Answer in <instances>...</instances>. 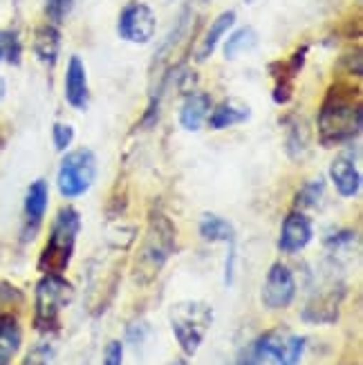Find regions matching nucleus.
I'll list each match as a JSON object with an SVG mask.
<instances>
[{
	"instance_id": "ddd939ff",
	"label": "nucleus",
	"mask_w": 363,
	"mask_h": 365,
	"mask_svg": "<svg viewBox=\"0 0 363 365\" xmlns=\"http://www.w3.org/2000/svg\"><path fill=\"white\" fill-rule=\"evenodd\" d=\"M66 101L74 110H86L90 101V88H88V72L83 61L72 56L66 70Z\"/></svg>"
},
{
	"instance_id": "a211bd4d",
	"label": "nucleus",
	"mask_w": 363,
	"mask_h": 365,
	"mask_svg": "<svg viewBox=\"0 0 363 365\" xmlns=\"http://www.w3.org/2000/svg\"><path fill=\"white\" fill-rule=\"evenodd\" d=\"M233 23H235V14H233V11H223V14H220L218 19L209 25L207 34H204V38H202V43H200V47H198V54H195L198 63H204L207 58L213 56L215 47L220 45V41H223V38L227 36V31L233 27Z\"/></svg>"
},
{
	"instance_id": "9b49d317",
	"label": "nucleus",
	"mask_w": 363,
	"mask_h": 365,
	"mask_svg": "<svg viewBox=\"0 0 363 365\" xmlns=\"http://www.w3.org/2000/svg\"><path fill=\"white\" fill-rule=\"evenodd\" d=\"M47 204H50V186L45 180L31 182L25 195V240H31L36 235V231L43 225V217L47 211Z\"/></svg>"
},
{
	"instance_id": "20e7f679",
	"label": "nucleus",
	"mask_w": 363,
	"mask_h": 365,
	"mask_svg": "<svg viewBox=\"0 0 363 365\" xmlns=\"http://www.w3.org/2000/svg\"><path fill=\"white\" fill-rule=\"evenodd\" d=\"M213 323V307L202 300H182L170 307V329L180 350L186 356H195L200 345Z\"/></svg>"
},
{
	"instance_id": "7ed1b4c3",
	"label": "nucleus",
	"mask_w": 363,
	"mask_h": 365,
	"mask_svg": "<svg viewBox=\"0 0 363 365\" xmlns=\"http://www.w3.org/2000/svg\"><path fill=\"white\" fill-rule=\"evenodd\" d=\"M78 231H81V215L74 206H66L61 209L52 222L50 237L39 258V269L43 274H63L68 269L72 256H74V245Z\"/></svg>"
},
{
	"instance_id": "4be33fe9",
	"label": "nucleus",
	"mask_w": 363,
	"mask_h": 365,
	"mask_svg": "<svg viewBox=\"0 0 363 365\" xmlns=\"http://www.w3.org/2000/svg\"><path fill=\"white\" fill-rule=\"evenodd\" d=\"M323 193H325V184L321 178L312 180L307 184H303L301 188H298L296 193V200H294V211H310V209H317V206L321 204L323 200Z\"/></svg>"
},
{
	"instance_id": "6ab92c4d",
	"label": "nucleus",
	"mask_w": 363,
	"mask_h": 365,
	"mask_svg": "<svg viewBox=\"0 0 363 365\" xmlns=\"http://www.w3.org/2000/svg\"><path fill=\"white\" fill-rule=\"evenodd\" d=\"M31 45H34V54L39 56V61L52 68L61 52V31L56 29V25H43L34 31V43Z\"/></svg>"
},
{
	"instance_id": "6e6552de",
	"label": "nucleus",
	"mask_w": 363,
	"mask_h": 365,
	"mask_svg": "<svg viewBox=\"0 0 363 365\" xmlns=\"http://www.w3.org/2000/svg\"><path fill=\"white\" fill-rule=\"evenodd\" d=\"M155 29H157V16L150 5L141 3V0H133V3H128L121 9L117 21V34L123 41H128L133 45H146L153 41Z\"/></svg>"
},
{
	"instance_id": "f8f14e48",
	"label": "nucleus",
	"mask_w": 363,
	"mask_h": 365,
	"mask_svg": "<svg viewBox=\"0 0 363 365\" xmlns=\"http://www.w3.org/2000/svg\"><path fill=\"white\" fill-rule=\"evenodd\" d=\"M343 294H345V289H334V287H329L323 294H317L305 305L303 321L305 323H317V325L334 323L339 319V312H341Z\"/></svg>"
},
{
	"instance_id": "1a4fd4ad",
	"label": "nucleus",
	"mask_w": 363,
	"mask_h": 365,
	"mask_svg": "<svg viewBox=\"0 0 363 365\" xmlns=\"http://www.w3.org/2000/svg\"><path fill=\"white\" fill-rule=\"evenodd\" d=\"M296 298V278L285 262H274L267 272L260 300L267 309H287Z\"/></svg>"
},
{
	"instance_id": "f3484780",
	"label": "nucleus",
	"mask_w": 363,
	"mask_h": 365,
	"mask_svg": "<svg viewBox=\"0 0 363 365\" xmlns=\"http://www.w3.org/2000/svg\"><path fill=\"white\" fill-rule=\"evenodd\" d=\"M23 343V329L11 314H0V365H11Z\"/></svg>"
},
{
	"instance_id": "5701e85b",
	"label": "nucleus",
	"mask_w": 363,
	"mask_h": 365,
	"mask_svg": "<svg viewBox=\"0 0 363 365\" xmlns=\"http://www.w3.org/2000/svg\"><path fill=\"white\" fill-rule=\"evenodd\" d=\"M21 54H23V47H21L19 34H16V31L0 29V63L7 61L11 66H19Z\"/></svg>"
},
{
	"instance_id": "9d476101",
	"label": "nucleus",
	"mask_w": 363,
	"mask_h": 365,
	"mask_svg": "<svg viewBox=\"0 0 363 365\" xmlns=\"http://www.w3.org/2000/svg\"><path fill=\"white\" fill-rule=\"evenodd\" d=\"M314 237L312 220L303 211H292L282 220L280 235H278V249L282 253H298L303 251Z\"/></svg>"
},
{
	"instance_id": "39448f33",
	"label": "nucleus",
	"mask_w": 363,
	"mask_h": 365,
	"mask_svg": "<svg viewBox=\"0 0 363 365\" xmlns=\"http://www.w3.org/2000/svg\"><path fill=\"white\" fill-rule=\"evenodd\" d=\"M74 298L72 282L63 278V274H45L34 294V327L43 334H52L58 329L61 312Z\"/></svg>"
},
{
	"instance_id": "aec40b11",
	"label": "nucleus",
	"mask_w": 363,
	"mask_h": 365,
	"mask_svg": "<svg viewBox=\"0 0 363 365\" xmlns=\"http://www.w3.org/2000/svg\"><path fill=\"white\" fill-rule=\"evenodd\" d=\"M198 231H200V237L207 242H227V245H233V237H235V231L231 227V222L220 217L215 213H204L200 217V225H198Z\"/></svg>"
},
{
	"instance_id": "b1692460",
	"label": "nucleus",
	"mask_w": 363,
	"mask_h": 365,
	"mask_svg": "<svg viewBox=\"0 0 363 365\" xmlns=\"http://www.w3.org/2000/svg\"><path fill=\"white\" fill-rule=\"evenodd\" d=\"M52 137H54V148L58 153H66L70 148V144L74 141V128L70 123H54Z\"/></svg>"
},
{
	"instance_id": "cd10ccee",
	"label": "nucleus",
	"mask_w": 363,
	"mask_h": 365,
	"mask_svg": "<svg viewBox=\"0 0 363 365\" xmlns=\"http://www.w3.org/2000/svg\"><path fill=\"white\" fill-rule=\"evenodd\" d=\"M175 365H188V363H186V361H178Z\"/></svg>"
},
{
	"instance_id": "412c9836",
	"label": "nucleus",
	"mask_w": 363,
	"mask_h": 365,
	"mask_svg": "<svg viewBox=\"0 0 363 365\" xmlns=\"http://www.w3.org/2000/svg\"><path fill=\"white\" fill-rule=\"evenodd\" d=\"M258 45V31L254 27H240V29H235L233 34L227 38L225 43V58L227 61H235L238 56L251 52L254 47Z\"/></svg>"
},
{
	"instance_id": "bb28decb",
	"label": "nucleus",
	"mask_w": 363,
	"mask_h": 365,
	"mask_svg": "<svg viewBox=\"0 0 363 365\" xmlns=\"http://www.w3.org/2000/svg\"><path fill=\"white\" fill-rule=\"evenodd\" d=\"M354 240V231H339V233H334V235H329L327 240H325V245L329 247V249H341V247H348L350 242Z\"/></svg>"
},
{
	"instance_id": "393cba45",
	"label": "nucleus",
	"mask_w": 363,
	"mask_h": 365,
	"mask_svg": "<svg viewBox=\"0 0 363 365\" xmlns=\"http://www.w3.org/2000/svg\"><path fill=\"white\" fill-rule=\"evenodd\" d=\"M74 0H47L45 3V14L50 16L52 23H61L68 19V14L72 11Z\"/></svg>"
},
{
	"instance_id": "a878e982",
	"label": "nucleus",
	"mask_w": 363,
	"mask_h": 365,
	"mask_svg": "<svg viewBox=\"0 0 363 365\" xmlns=\"http://www.w3.org/2000/svg\"><path fill=\"white\" fill-rule=\"evenodd\" d=\"M103 365H123V343L119 339H113V341L106 343Z\"/></svg>"
},
{
	"instance_id": "0eeeda50",
	"label": "nucleus",
	"mask_w": 363,
	"mask_h": 365,
	"mask_svg": "<svg viewBox=\"0 0 363 365\" xmlns=\"http://www.w3.org/2000/svg\"><path fill=\"white\" fill-rule=\"evenodd\" d=\"M97 180V157H94L92 150L81 148L68 153L58 164V190L63 197L74 200L86 195L90 186Z\"/></svg>"
},
{
	"instance_id": "dca6fc26",
	"label": "nucleus",
	"mask_w": 363,
	"mask_h": 365,
	"mask_svg": "<svg viewBox=\"0 0 363 365\" xmlns=\"http://www.w3.org/2000/svg\"><path fill=\"white\" fill-rule=\"evenodd\" d=\"M211 113V97L207 92H191L180 108V125L186 133H198Z\"/></svg>"
},
{
	"instance_id": "423d86ee",
	"label": "nucleus",
	"mask_w": 363,
	"mask_h": 365,
	"mask_svg": "<svg viewBox=\"0 0 363 365\" xmlns=\"http://www.w3.org/2000/svg\"><path fill=\"white\" fill-rule=\"evenodd\" d=\"M305 352V339L287 334L285 329H270L251 345L247 365H298Z\"/></svg>"
},
{
	"instance_id": "f03ea898",
	"label": "nucleus",
	"mask_w": 363,
	"mask_h": 365,
	"mask_svg": "<svg viewBox=\"0 0 363 365\" xmlns=\"http://www.w3.org/2000/svg\"><path fill=\"white\" fill-rule=\"evenodd\" d=\"M319 139L325 146H339L352 141L361 135L363 113L359 97L352 99L350 94L341 90H332V94L323 101L319 110Z\"/></svg>"
},
{
	"instance_id": "4468645a",
	"label": "nucleus",
	"mask_w": 363,
	"mask_h": 365,
	"mask_svg": "<svg viewBox=\"0 0 363 365\" xmlns=\"http://www.w3.org/2000/svg\"><path fill=\"white\" fill-rule=\"evenodd\" d=\"M329 180L341 197H354L361 190V173L348 155H339L329 164Z\"/></svg>"
},
{
	"instance_id": "2eb2a0df",
	"label": "nucleus",
	"mask_w": 363,
	"mask_h": 365,
	"mask_svg": "<svg viewBox=\"0 0 363 365\" xmlns=\"http://www.w3.org/2000/svg\"><path fill=\"white\" fill-rule=\"evenodd\" d=\"M249 119H251L249 103H245L242 99L229 97L211 110L207 123L211 130H225V128H233V125H238V123H245Z\"/></svg>"
},
{
	"instance_id": "f257e3e1",
	"label": "nucleus",
	"mask_w": 363,
	"mask_h": 365,
	"mask_svg": "<svg viewBox=\"0 0 363 365\" xmlns=\"http://www.w3.org/2000/svg\"><path fill=\"white\" fill-rule=\"evenodd\" d=\"M178 245V229L164 213H153L148 217L146 233L141 237V245L137 249L133 278L137 284H150L160 272L166 267L170 256L175 253Z\"/></svg>"
},
{
	"instance_id": "c85d7f7f",
	"label": "nucleus",
	"mask_w": 363,
	"mask_h": 365,
	"mask_svg": "<svg viewBox=\"0 0 363 365\" xmlns=\"http://www.w3.org/2000/svg\"><path fill=\"white\" fill-rule=\"evenodd\" d=\"M245 3H254V0H245Z\"/></svg>"
}]
</instances>
